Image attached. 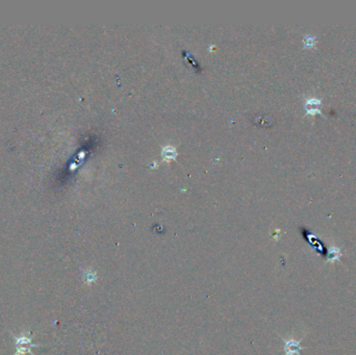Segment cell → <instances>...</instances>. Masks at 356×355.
Returning a JSON list of instances; mask_svg holds the SVG:
<instances>
[{"label": "cell", "mask_w": 356, "mask_h": 355, "mask_svg": "<svg viewBox=\"0 0 356 355\" xmlns=\"http://www.w3.org/2000/svg\"><path fill=\"white\" fill-rule=\"evenodd\" d=\"M97 278V275L95 272H92V271H85V277L84 279L86 280L87 283H89V285H91V283H93L95 280H96Z\"/></svg>", "instance_id": "obj_2"}, {"label": "cell", "mask_w": 356, "mask_h": 355, "mask_svg": "<svg viewBox=\"0 0 356 355\" xmlns=\"http://www.w3.org/2000/svg\"><path fill=\"white\" fill-rule=\"evenodd\" d=\"M301 349L302 347H300L299 342L295 340H289L286 342V345H284V352H286V355L298 354Z\"/></svg>", "instance_id": "obj_1"}]
</instances>
